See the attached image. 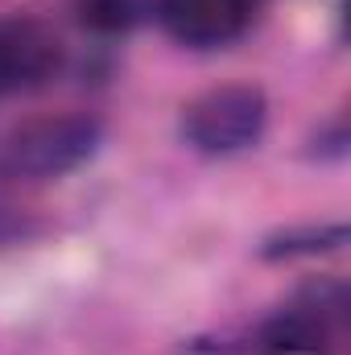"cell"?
Here are the masks:
<instances>
[{
	"label": "cell",
	"instance_id": "1",
	"mask_svg": "<svg viewBox=\"0 0 351 355\" xmlns=\"http://www.w3.org/2000/svg\"><path fill=\"white\" fill-rule=\"evenodd\" d=\"M103 124L87 112L33 116L0 137V182H54L95 157Z\"/></svg>",
	"mask_w": 351,
	"mask_h": 355
},
{
	"label": "cell",
	"instance_id": "2",
	"mask_svg": "<svg viewBox=\"0 0 351 355\" xmlns=\"http://www.w3.org/2000/svg\"><path fill=\"white\" fill-rule=\"evenodd\" d=\"M268 124V95L252 83H223L194 95L182 107V141L207 157L252 149Z\"/></svg>",
	"mask_w": 351,
	"mask_h": 355
},
{
	"label": "cell",
	"instance_id": "3",
	"mask_svg": "<svg viewBox=\"0 0 351 355\" xmlns=\"http://www.w3.org/2000/svg\"><path fill=\"white\" fill-rule=\"evenodd\" d=\"M257 0H153L166 37L186 50H223L252 25Z\"/></svg>",
	"mask_w": 351,
	"mask_h": 355
},
{
	"label": "cell",
	"instance_id": "4",
	"mask_svg": "<svg viewBox=\"0 0 351 355\" xmlns=\"http://www.w3.org/2000/svg\"><path fill=\"white\" fill-rule=\"evenodd\" d=\"M67 62L58 33L33 17L0 21V95L46 87Z\"/></svg>",
	"mask_w": 351,
	"mask_h": 355
},
{
	"label": "cell",
	"instance_id": "5",
	"mask_svg": "<svg viewBox=\"0 0 351 355\" xmlns=\"http://www.w3.org/2000/svg\"><path fill=\"white\" fill-rule=\"evenodd\" d=\"M257 355H331V318L298 297L257 331Z\"/></svg>",
	"mask_w": 351,
	"mask_h": 355
},
{
	"label": "cell",
	"instance_id": "6",
	"mask_svg": "<svg viewBox=\"0 0 351 355\" xmlns=\"http://www.w3.org/2000/svg\"><path fill=\"white\" fill-rule=\"evenodd\" d=\"M348 244V223H302L268 236L261 244L264 261H298V257H323Z\"/></svg>",
	"mask_w": 351,
	"mask_h": 355
},
{
	"label": "cell",
	"instance_id": "7",
	"mask_svg": "<svg viewBox=\"0 0 351 355\" xmlns=\"http://www.w3.org/2000/svg\"><path fill=\"white\" fill-rule=\"evenodd\" d=\"M75 17L95 37H120L145 17V4L141 0H79Z\"/></svg>",
	"mask_w": 351,
	"mask_h": 355
}]
</instances>
